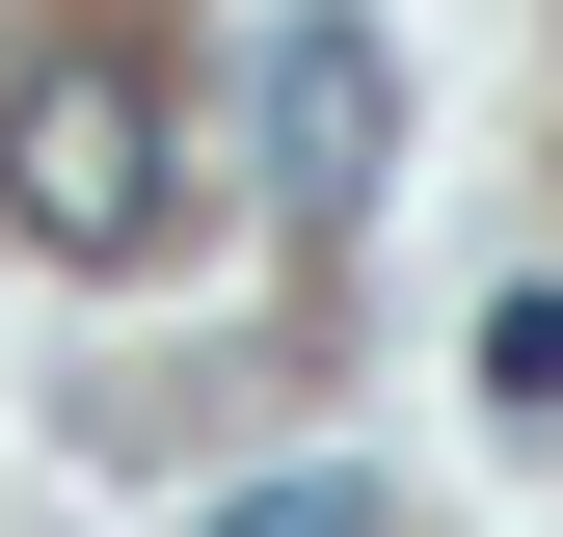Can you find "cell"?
<instances>
[{
  "mask_svg": "<svg viewBox=\"0 0 563 537\" xmlns=\"http://www.w3.org/2000/svg\"><path fill=\"white\" fill-rule=\"evenodd\" d=\"M242 162H268V216H376V188H402V28H376V0H268Z\"/></svg>",
  "mask_w": 563,
  "mask_h": 537,
  "instance_id": "obj_2",
  "label": "cell"
},
{
  "mask_svg": "<svg viewBox=\"0 0 563 537\" xmlns=\"http://www.w3.org/2000/svg\"><path fill=\"white\" fill-rule=\"evenodd\" d=\"M0 216H27L54 268H162L188 242V134L134 54H27V108H0Z\"/></svg>",
  "mask_w": 563,
  "mask_h": 537,
  "instance_id": "obj_1",
  "label": "cell"
},
{
  "mask_svg": "<svg viewBox=\"0 0 563 537\" xmlns=\"http://www.w3.org/2000/svg\"><path fill=\"white\" fill-rule=\"evenodd\" d=\"M216 537H376V484H242Z\"/></svg>",
  "mask_w": 563,
  "mask_h": 537,
  "instance_id": "obj_3",
  "label": "cell"
}]
</instances>
